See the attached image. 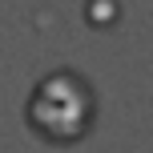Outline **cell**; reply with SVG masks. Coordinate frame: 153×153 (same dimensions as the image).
<instances>
[{"label":"cell","mask_w":153,"mask_h":153,"mask_svg":"<svg viewBox=\"0 0 153 153\" xmlns=\"http://www.w3.org/2000/svg\"><path fill=\"white\" fill-rule=\"evenodd\" d=\"M89 85L81 81L76 73L61 69V73H48L45 81L32 89V121L40 125L45 133H56V137H73L85 121H89Z\"/></svg>","instance_id":"cell-1"}]
</instances>
